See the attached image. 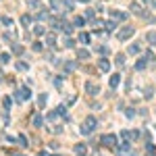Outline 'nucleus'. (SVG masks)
<instances>
[{
    "label": "nucleus",
    "mask_w": 156,
    "mask_h": 156,
    "mask_svg": "<svg viewBox=\"0 0 156 156\" xmlns=\"http://www.w3.org/2000/svg\"><path fill=\"white\" fill-rule=\"evenodd\" d=\"M63 44H65V48H73V46H75V42H73L71 38H67L65 42H63Z\"/></svg>",
    "instance_id": "31"
},
{
    "label": "nucleus",
    "mask_w": 156,
    "mask_h": 156,
    "mask_svg": "<svg viewBox=\"0 0 156 156\" xmlns=\"http://www.w3.org/2000/svg\"><path fill=\"white\" fill-rule=\"evenodd\" d=\"M29 23H31V15H23L21 17V25L23 27H29Z\"/></svg>",
    "instance_id": "18"
},
{
    "label": "nucleus",
    "mask_w": 156,
    "mask_h": 156,
    "mask_svg": "<svg viewBox=\"0 0 156 156\" xmlns=\"http://www.w3.org/2000/svg\"><path fill=\"white\" fill-rule=\"evenodd\" d=\"M104 27H106L108 31H113V29H117V21H106V23H104Z\"/></svg>",
    "instance_id": "26"
},
{
    "label": "nucleus",
    "mask_w": 156,
    "mask_h": 156,
    "mask_svg": "<svg viewBox=\"0 0 156 156\" xmlns=\"http://www.w3.org/2000/svg\"><path fill=\"white\" fill-rule=\"evenodd\" d=\"M144 2H148V0H144Z\"/></svg>",
    "instance_id": "43"
},
{
    "label": "nucleus",
    "mask_w": 156,
    "mask_h": 156,
    "mask_svg": "<svg viewBox=\"0 0 156 156\" xmlns=\"http://www.w3.org/2000/svg\"><path fill=\"white\" fill-rule=\"evenodd\" d=\"M46 46L48 48H54L56 46V36L54 34H46Z\"/></svg>",
    "instance_id": "10"
},
{
    "label": "nucleus",
    "mask_w": 156,
    "mask_h": 156,
    "mask_svg": "<svg viewBox=\"0 0 156 156\" xmlns=\"http://www.w3.org/2000/svg\"><path fill=\"white\" fill-rule=\"evenodd\" d=\"M34 34H36V36H44V34H46V27H44V25H38V27H34Z\"/></svg>",
    "instance_id": "25"
},
{
    "label": "nucleus",
    "mask_w": 156,
    "mask_h": 156,
    "mask_svg": "<svg viewBox=\"0 0 156 156\" xmlns=\"http://www.w3.org/2000/svg\"><path fill=\"white\" fill-rule=\"evenodd\" d=\"M148 63H150V60H148L146 56H142V58H140V60L135 63V69H137V71H144V69L148 67Z\"/></svg>",
    "instance_id": "9"
},
{
    "label": "nucleus",
    "mask_w": 156,
    "mask_h": 156,
    "mask_svg": "<svg viewBox=\"0 0 156 156\" xmlns=\"http://www.w3.org/2000/svg\"><path fill=\"white\" fill-rule=\"evenodd\" d=\"M85 92L90 96H96V94H100V85L94 83V81H85Z\"/></svg>",
    "instance_id": "5"
},
{
    "label": "nucleus",
    "mask_w": 156,
    "mask_h": 156,
    "mask_svg": "<svg viewBox=\"0 0 156 156\" xmlns=\"http://www.w3.org/2000/svg\"><path fill=\"white\" fill-rule=\"evenodd\" d=\"M29 98H31L29 87H19V90L15 92V100H17V102H25V100H29Z\"/></svg>",
    "instance_id": "2"
},
{
    "label": "nucleus",
    "mask_w": 156,
    "mask_h": 156,
    "mask_svg": "<svg viewBox=\"0 0 156 156\" xmlns=\"http://www.w3.org/2000/svg\"><path fill=\"white\" fill-rule=\"evenodd\" d=\"M46 19H48V13H44V10L38 13V21H46Z\"/></svg>",
    "instance_id": "34"
},
{
    "label": "nucleus",
    "mask_w": 156,
    "mask_h": 156,
    "mask_svg": "<svg viewBox=\"0 0 156 156\" xmlns=\"http://www.w3.org/2000/svg\"><path fill=\"white\" fill-rule=\"evenodd\" d=\"M17 156H23V154H17Z\"/></svg>",
    "instance_id": "42"
},
{
    "label": "nucleus",
    "mask_w": 156,
    "mask_h": 156,
    "mask_svg": "<svg viewBox=\"0 0 156 156\" xmlns=\"http://www.w3.org/2000/svg\"><path fill=\"white\" fill-rule=\"evenodd\" d=\"M79 2H90V0H79Z\"/></svg>",
    "instance_id": "41"
},
{
    "label": "nucleus",
    "mask_w": 156,
    "mask_h": 156,
    "mask_svg": "<svg viewBox=\"0 0 156 156\" xmlns=\"http://www.w3.org/2000/svg\"><path fill=\"white\" fill-rule=\"evenodd\" d=\"M17 142H19V144H21L23 148H25V146H29V144H27V137H25V135H19V137H17Z\"/></svg>",
    "instance_id": "29"
},
{
    "label": "nucleus",
    "mask_w": 156,
    "mask_h": 156,
    "mask_svg": "<svg viewBox=\"0 0 156 156\" xmlns=\"http://www.w3.org/2000/svg\"><path fill=\"white\" fill-rule=\"evenodd\" d=\"M46 102H48V96H46V94H40V98H38L40 108H44V106H46Z\"/></svg>",
    "instance_id": "22"
},
{
    "label": "nucleus",
    "mask_w": 156,
    "mask_h": 156,
    "mask_svg": "<svg viewBox=\"0 0 156 156\" xmlns=\"http://www.w3.org/2000/svg\"><path fill=\"white\" fill-rule=\"evenodd\" d=\"M73 69H75V63H67V65H65V71H67V73L73 71Z\"/></svg>",
    "instance_id": "36"
},
{
    "label": "nucleus",
    "mask_w": 156,
    "mask_h": 156,
    "mask_svg": "<svg viewBox=\"0 0 156 156\" xmlns=\"http://www.w3.org/2000/svg\"><path fill=\"white\" fill-rule=\"evenodd\" d=\"M17 69H19V71H27L29 67H27V63H21V60H19V63H17Z\"/></svg>",
    "instance_id": "30"
},
{
    "label": "nucleus",
    "mask_w": 156,
    "mask_h": 156,
    "mask_svg": "<svg viewBox=\"0 0 156 156\" xmlns=\"http://www.w3.org/2000/svg\"><path fill=\"white\" fill-rule=\"evenodd\" d=\"M119 83H121V75H117V73H115V75H113L110 79H108V85H110V90H115Z\"/></svg>",
    "instance_id": "12"
},
{
    "label": "nucleus",
    "mask_w": 156,
    "mask_h": 156,
    "mask_svg": "<svg viewBox=\"0 0 156 156\" xmlns=\"http://www.w3.org/2000/svg\"><path fill=\"white\" fill-rule=\"evenodd\" d=\"M34 50H36V52H42V50H44L42 42H34Z\"/></svg>",
    "instance_id": "33"
},
{
    "label": "nucleus",
    "mask_w": 156,
    "mask_h": 156,
    "mask_svg": "<svg viewBox=\"0 0 156 156\" xmlns=\"http://www.w3.org/2000/svg\"><path fill=\"white\" fill-rule=\"evenodd\" d=\"M83 25H85V19L83 17H75L73 19V27H83Z\"/></svg>",
    "instance_id": "16"
},
{
    "label": "nucleus",
    "mask_w": 156,
    "mask_h": 156,
    "mask_svg": "<svg viewBox=\"0 0 156 156\" xmlns=\"http://www.w3.org/2000/svg\"><path fill=\"white\" fill-rule=\"evenodd\" d=\"M152 6H156V0H152Z\"/></svg>",
    "instance_id": "40"
},
{
    "label": "nucleus",
    "mask_w": 156,
    "mask_h": 156,
    "mask_svg": "<svg viewBox=\"0 0 156 156\" xmlns=\"http://www.w3.org/2000/svg\"><path fill=\"white\" fill-rule=\"evenodd\" d=\"M50 6H52L54 10H60V8H63V0H50Z\"/></svg>",
    "instance_id": "21"
},
{
    "label": "nucleus",
    "mask_w": 156,
    "mask_h": 156,
    "mask_svg": "<svg viewBox=\"0 0 156 156\" xmlns=\"http://www.w3.org/2000/svg\"><path fill=\"white\" fill-rule=\"evenodd\" d=\"M2 106H4V110H8V108L13 106V98H10V96H6V98L2 100Z\"/></svg>",
    "instance_id": "20"
},
{
    "label": "nucleus",
    "mask_w": 156,
    "mask_h": 156,
    "mask_svg": "<svg viewBox=\"0 0 156 156\" xmlns=\"http://www.w3.org/2000/svg\"><path fill=\"white\" fill-rule=\"evenodd\" d=\"M96 127H98V121H96V117H87L83 123H81L79 131H81V135H90V133H92Z\"/></svg>",
    "instance_id": "1"
},
{
    "label": "nucleus",
    "mask_w": 156,
    "mask_h": 156,
    "mask_svg": "<svg viewBox=\"0 0 156 156\" xmlns=\"http://www.w3.org/2000/svg\"><path fill=\"white\" fill-rule=\"evenodd\" d=\"M79 42H81V44H90V34L81 31V34H79Z\"/></svg>",
    "instance_id": "23"
},
{
    "label": "nucleus",
    "mask_w": 156,
    "mask_h": 156,
    "mask_svg": "<svg viewBox=\"0 0 156 156\" xmlns=\"http://www.w3.org/2000/svg\"><path fill=\"white\" fill-rule=\"evenodd\" d=\"M100 142H102V146H108V148L119 146L117 144V135H115V133H104V135L100 137Z\"/></svg>",
    "instance_id": "3"
},
{
    "label": "nucleus",
    "mask_w": 156,
    "mask_h": 156,
    "mask_svg": "<svg viewBox=\"0 0 156 156\" xmlns=\"http://www.w3.org/2000/svg\"><path fill=\"white\" fill-rule=\"evenodd\" d=\"M94 27H98V29H100V27H104V21H100V19H94Z\"/></svg>",
    "instance_id": "35"
},
{
    "label": "nucleus",
    "mask_w": 156,
    "mask_h": 156,
    "mask_svg": "<svg viewBox=\"0 0 156 156\" xmlns=\"http://www.w3.org/2000/svg\"><path fill=\"white\" fill-rule=\"evenodd\" d=\"M42 123H44L42 115H34V119H31V125H34V127H42Z\"/></svg>",
    "instance_id": "14"
},
{
    "label": "nucleus",
    "mask_w": 156,
    "mask_h": 156,
    "mask_svg": "<svg viewBox=\"0 0 156 156\" xmlns=\"http://www.w3.org/2000/svg\"><path fill=\"white\" fill-rule=\"evenodd\" d=\"M8 60H10V54H6V52H2V54H0V63H2V65H6Z\"/></svg>",
    "instance_id": "28"
},
{
    "label": "nucleus",
    "mask_w": 156,
    "mask_h": 156,
    "mask_svg": "<svg viewBox=\"0 0 156 156\" xmlns=\"http://www.w3.org/2000/svg\"><path fill=\"white\" fill-rule=\"evenodd\" d=\"M125 117H135V110H133V108H127V110H125Z\"/></svg>",
    "instance_id": "37"
},
{
    "label": "nucleus",
    "mask_w": 156,
    "mask_h": 156,
    "mask_svg": "<svg viewBox=\"0 0 156 156\" xmlns=\"http://www.w3.org/2000/svg\"><path fill=\"white\" fill-rule=\"evenodd\" d=\"M0 79H2V77H0Z\"/></svg>",
    "instance_id": "44"
},
{
    "label": "nucleus",
    "mask_w": 156,
    "mask_h": 156,
    "mask_svg": "<svg viewBox=\"0 0 156 156\" xmlns=\"http://www.w3.org/2000/svg\"><path fill=\"white\" fill-rule=\"evenodd\" d=\"M110 19H115V21H125L127 19V13H123V10H110Z\"/></svg>",
    "instance_id": "7"
},
{
    "label": "nucleus",
    "mask_w": 156,
    "mask_h": 156,
    "mask_svg": "<svg viewBox=\"0 0 156 156\" xmlns=\"http://www.w3.org/2000/svg\"><path fill=\"white\" fill-rule=\"evenodd\" d=\"M10 48H13L15 54H23V46H19V44H10Z\"/></svg>",
    "instance_id": "27"
},
{
    "label": "nucleus",
    "mask_w": 156,
    "mask_h": 156,
    "mask_svg": "<svg viewBox=\"0 0 156 156\" xmlns=\"http://www.w3.org/2000/svg\"><path fill=\"white\" fill-rule=\"evenodd\" d=\"M27 4H29V8H38V6H40V0H27Z\"/></svg>",
    "instance_id": "32"
},
{
    "label": "nucleus",
    "mask_w": 156,
    "mask_h": 156,
    "mask_svg": "<svg viewBox=\"0 0 156 156\" xmlns=\"http://www.w3.org/2000/svg\"><path fill=\"white\" fill-rule=\"evenodd\" d=\"M2 23L8 27V25H13V19H10V17H4V19H2Z\"/></svg>",
    "instance_id": "38"
},
{
    "label": "nucleus",
    "mask_w": 156,
    "mask_h": 156,
    "mask_svg": "<svg viewBox=\"0 0 156 156\" xmlns=\"http://www.w3.org/2000/svg\"><path fill=\"white\" fill-rule=\"evenodd\" d=\"M133 34H135V27H131V25H129V27H121V29L117 31V38L121 40V42H125V40L131 38Z\"/></svg>",
    "instance_id": "4"
},
{
    "label": "nucleus",
    "mask_w": 156,
    "mask_h": 156,
    "mask_svg": "<svg viewBox=\"0 0 156 156\" xmlns=\"http://www.w3.org/2000/svg\"><path fill=\"white\" fill-rule=\"evenodd\" d=\"M115 63H117V67H125V54H117Z\"/></svg>",
    "instance_id": "17"
},
{
    "label": "nucleus",
    "mask_w": 156,
    "mask_h": 156,
    "mask_svg": "<svg viewBox=\"0 0 156 156\" xmlns=\"http://www.w3.org/2000/svg\"><path fill=\"white\" fill-rule=\"evenodd\" d=\"M56 110H58V113H60V115H67V106H65V104H60V106H58V108H56Z\"/></svg>",
    "instance_id": "39"
},
{
    "label": "nucleus",
    "mask_w": 156,
    "mask_h": 156,
    "mask_svg": "<svg viewBox=\"0 0 156 156\" xmlns=\"http://www.w3.org/2000/svg\"><path fill=\"white\" fill-rule=\"evenodd\" d=\"M146 40H148L150 44H156V31H148V34H146Z\"/></svg>",
    "instance_id": "24"
},
{
    "label": "nucleus",
    "mask_w": 156,
    "mask_h": 156,
    "mask_svg": "<svg viewBox=\"0 0 156 156\" xmlns=\"http://www.w3.org/2000/svg\"><path fill=\"white\" fill-rule=\"evenodd\" d=\"M77 58L87 60V58H90V52H87V50H83V48H79V50H77Z\"/></svg>",
    "instance_id": "15"
},
{
    "label": "nucleus",
    "mask_w": 156,
    "mask_h": 156,
    "mask_svg": "<svg viewBox=\"0 0 156 156\" xmlns=\"http://www.w3.org/2000/svg\"><path fill=\"white\" fill-rule=\"evenodd\" d=\"M129 8H131V13H133V15L144 17V8H142V4H140V2H131V4H129Z\"/></svg>",
    "instance_id": "6"
},
{
    "label": "nucleus",
    "mask_w": 156,
    "mask_h": 156,
    "mask_svg": "<svg viewBox=\"0 0 156 156\" xmlns=\"http://www.w3.org/2000/svg\"><path fill=\"white\" fill-rule=\"evenodd\" d=\"M85 152H87V148H85V144H77V146H75V154H77V156H83V154H85Z\"/></svg>",
    "instance_id": "13"
},
{
    "label": "nucleus",
    "mask_w": 156,
    "mask_h": 156,
    "mask_svg": "<svg viewBox=\"0 0 156 156\" xmlns=\"http://www.w3.org/2000/svg\"><path fill=\"white\" fill-rule=\"evenodd\" d=\"M98 69H100L102 73H108V71H110V63H108L106 58H100V60H98Z\"/></svg>",
    "instance_id": "8"
},
{
    "label": "nucleus",
    "mask_w": 156,
    "mask_h": 156,
    "mask_svg": "<svg viewBox=\"0 0 156 156\" xmlns=\"http://www.w3.org/2000/svg\"><path fill=\"white\" fill-rule=\"evenodd\" d=\"M140 50H142L140 44H131V46H129V54H140Z\"/></svg>",
    "instance_id": "19"
},
{
    "label": "nucleus",
    "mask_w": 156,
    "mask_h": 156,
    "mask_svg": "<svg viewBox=\"0 0 156 156\" xmlns=\"http://www.w3.org/2000/svg\"><path fill=\"white\" fill-rule=\"evenodd\" d=\"M60 31H65V34L69 36V34H73V25L67 23V21H60Z\"/></svg>",
    "instance_id": "11"
}]
</instances>
